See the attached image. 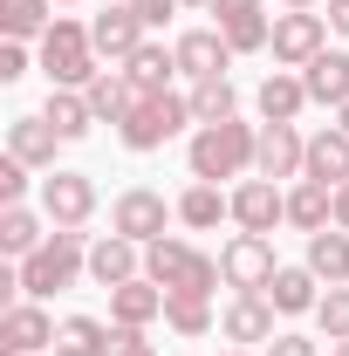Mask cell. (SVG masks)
I'll list each match as a JSON object with an SVG mask.
<instances>
[{
	"instance_id": "1",
	"label": "cell",
	"mask_w": 349,
	"mask_h": 356,
	"mask_svg": "<svg viewBox=\"0 0 349 356\" xmlns=\"http://www.w3.org/2000/svg\"><path fill=\"white\" fill-rule=\"evenodd\" d=\"M254 158H261V124H240V117H226V124H199L192 144H185V165L192 178H254Z\"/></svg>"
},
{
	"instance_id": "2",
	"label": "cell",
	"mask_w": 349,
	"mask_h": 356,
	"mask_svg": "<svg viewBox=\"0 0 349 356\" xmlns=\"http://www.w3.org/2000/svg\"><path fill=\"white\" fill-rule=\"evenodd\" d=\"M21 274V295L28 302H48L62 288H76V274H89V247H83V226H55L28 261L14 267Z\"/></svg>"
},
{
	"instance_id": "3",
	"label": "cell",
	"mask_w": 349,
	"mask_h": 356,
	"mask_svg": "<svg viewBox=\"0 0 349 356\" xmlns=\"http://www.w3.org/2000/svg\"><path fill=\"white\" fill-rule=\"evenodd\" d=\"M42 76H48V89H89V83H96V42H89V21L55 14V28L42 35Z\"/></svg>"
},
{
	"instance_id": "4",
	"label": "cell",
	"mask_w": 349,
	"mask_h": 356,
	"mask_svg": "<svg viewBox=\"0 0 349 356\" xmlns=\"http://www.w3.org/2000/svg\"><path fill=\"white\" fill-rule=\"evenodd\" d=\"M185 124H199L192 117V96H137L131 110H124V124H117V137H124V151H165Z\"/></svg>"
},
{
	"instance_id": "5",
	"label": "cell",
	"mask_w": 349,
	"mask_h": 356,
	"mask_svg": "<svg viewBox=\"0 0 349 356\" xmlns=\"http://www.w3.org/2000/svg\"><path fill=\"white\" fill-rule=\"evenodd\" d=\"M219 274H226L233 295H267V281L281 274V261H274V233H233V240L219 247Z\"/></svg>"
},
{
	"instance_id": "6",
	"label": "cell",
	"mask_w": 349,
	"mask_h": 356,
	"mask_svg": "<svg viewBox=\"0 0 349 356\" xmlns=\"http://www.w3.org/2000/svg\"><path fill=\"white\" fill-rule=\"evenodd\" d=\"M322 48H329V21H322L315 7H288V14H274V35H267L274 69H308Z\"/></svg>"
},
{
	"instance_id": "7",
	"label": "cell",
	"mask_w": 349,
	"mask_h": 356,
	"mask_svg": "<svg viewBox=\"0 0 349 356\" xmlns=\"http://www.w3.org/2000/svg\"><path fill=\"white\" fill-rule=\"evenodd\" d=\"M172 220H178V206H165V192H151V185H131V192L110 199V233H124V240H137V247L165 240Z\"/></svg>"
},
{
	"instance_id": "8",
	"label": "cell",
	"mask_w": 349,
	"mask_h": 356,
	"mask_svg": "<svg viewBox=\"0 0 349 356\" xmlns=\"http://www.w3.org/2000/svg\"><path fill=\"white\" fill-rule=\"evenodd\" d=\"M42 213H48V226H89V213H96V178L55 165L42 178Z\"/></svg>"
},
{
	"instance_id": "9",
	"label": "cell",
	"mask_w": 349,
	"mask_h": 356,
	"mask_svg": "<svg viewBox=\"0 0 349 356\" xmlns=\"http://www.w3.org/2000/svg\"><path fill=\"white\" fill-rule=\"evenodd\" d=\"M206 14H213V28L226 35V48H233V55H261L267 35H274V21H267V0H213Z\"/></svg>"
},
{
	"instance_id": "10",
	"label": "cell",
	"mask_w": 349,
	"mask_h": 356,
	"mask_svg": "<svg viewBox=\"0 0 349 356\" xmlns=\"http://www.w3.org/2000/svg\"><path fill=\"white\" fill-rule=\"evenodd\" d=\"M288 220V192H281V185H274V178H240V185H233V226H240V233H274V226Z\"/></svg>"
},
{
	"instance_id": "11",
	"label": "cell",
	"mask_w": 349,
	"mask_h": 356,
	"mask_svg": "<svg viewBox=\"0 0 349 356\" xmlns=\"http://www.w3.org/2000/svg\"><path fill=\"white\" fill-rule=\"evenodd\" d=\"M274 302H267V295H233V302H226V309H219V336H226V343H233V350H254V343H274V336H281V329H274Z\"/></svg>"
},
{
	"instance_id": "12",
	"label": "cell",
	"mask_w": 349,
	"mask_h": 356,
	"mask_svg": "<svg viewBox=\"0 0 349 356\" xmlns=\"http://www.w3.org/2000/svg\"><path fill=\"white\" fill-rule=\"evenodd\" d=\"M55 343V322H48V309L42 302H7V315H0V356H35V350H48Z\"/></svg>"
},
{
	"instance_id": "13",
	"label": "cell",
	"mask_w": 349,
	"mask_h": 356,
	"mask_svg": "<svg viewBox=\"0 0 349 356\" xmlns=\"http://www.w3.org/2000/svg\"><path fill=\"white\" fill-rule=\"evenodd\" d=\"M89 42H96V55H110V62H131L137 48L151 42V28H144V14L124 0V7H110V14L89 21Z\"/></svg>"
},
{
	"instance_id": "14",
	"label": "cell",
	"mask_w": 349,
	"mask_h": 356,
	"mask_svg": "<svg viewBox=\"0 0 349 356\" xmlns=\"http://www.w3.org/2000/svg\"><path fill=\"white\" fill-rule=\"evenodd\" d=\"M178 55V76H192V83H206V76H226L233 69V48H226V35L219 28H185L172 42Z\"/></svg>"
},
{
	"instance_id": "15",
	"label": "cell",
	"mask_w": 349,
	"mask_h": 356,
	"mask_svg": "<svg viewBox=\"0 0 349 356\" xmlns=\"http://www.w3.org/2000/svg\"><path fill=\"white\" fill-rule=\"evenodd\" d=\"M144 274V247L124 240V233H103V240H89V281L96 288H124Z\"/></svg>"
},
{
	"instance_id": "16",
	"label": "cell",
	"mask_w": 349,
	"mask_h": 356,
	"mask_svg": "<svg viewBox=\"0 0 349 356\" xmlns=\"http://www.w3.org/2000/svg\"><path fill=\"white\" fill-rule=\"evenodd\" d=\"M302 158H308V137L295 124H261V158H254V172L261 178H302Z\"/></svg>"
},
{
	"instance_id": "17",
	"label": "cell",
	"mask_w": 349,
	"mask_h": 356,
	"mask_svg": "<svg viewBox=\"0 0 349 356\" xmlns=\"http://www.w3.org/2000/svg\"><path fill=\"white\" fill-rule=\"evenodd\" d=\"M7 151H14L21 165H35V172H55L62 131H55L48 117H14V124H7Z\"/></svg>"
},
{
	"instance_id": "18",
	"label": "cell",
	"mask_w": 349,
	"mask_h": 356,
	"mask_svg": "<svg viewBox=\"0 0 349 356\" xmlns=\"http://www.w3.org/2000/svg\"><path fill=\"white\" fill-rule=\"evenodd\" d=\"M302 83H308V103L343 110V103H349V48H322V55L302 69Z\"/></svg>"
},
{
	"instance_id": "19",
	"label": "cell",
	"mask_w": 349,
	"mask_h": 356,
	"mask_svg": "<svg viewBox=\"0 0 349 356\" xmlns=\"http://www.w3.org/2000/svg\"><path fill=\"white\" fill-rule=\"evenodd\" d=\"M254 110H261V124H295L308 110V83L295 76V69H274L261 89H254Z\"/></svg>"
},
{
	"instance_id": "20",
	"label": "cell",
	"mask_w": 349,
	"mask_h": 356,
	"mask_svg": "<svg viewBox=\"0 0 349 356\" xmlns=\"http://www.w3.org/2000/svg\"><path fill=\"white\" fill-rule=\"evenodd\" d=\"M302 178L315 185H349V131H315L308 137V158H302Z\"/></svg>"
},
{
	"instance_id": "21",
	"label": "cell",
	"mask_w": 349,
	"mask_h": 356,
	"mask_svg": "<svg viewBox=\"0 0 349 356\" xmlns=\"http://www.w3.org/2000/svg\"><path fill=\"white\" fill-rule=\"evenodd\" d=\"M172 206H178V226H192V233H213L219 220H233V192H219V185H206V178H192Z\"/></svg>"
},
{
	"instance_id": "22",
	"label": "cell",
	"mask_w": 349,
	"mask_h": 356,
	"mask_svg": "<svg viewBox=\"0 0 349 356\" xmlns=\"http://www.w3.org/2000/svg\"><path fill=\"white\" fill-rule=\"evenodd\" d=\"M165 315V288L158 281H124V288H110V322H124V329H151Z\"/></svg>"
},
{
	"instance_id": "23",
	"label": "cell",
	"mask_w": 349,
	"mask_h": 356,
	"mask_svg": "<svg viewBox=\"0 0 349 356\" xmlns=\"http://www.w3.org/2000/svg\"><path fill=\"white\" fill-rule=\"evenodd\" d=\"M288 226H295V233H322V226H336V185L295 178V192H288Z\"/></svg>"
},
{
	"instance_id": "24",
	"label": "cell",
	"mask_w": 349,
	"mask_h": 356,
	"mask_svg": "<svg viewBox=\"0 0 349 356\" xmlns=\"http://www.w3.org/2000/svg\"><path fill=\"white\" fill-rule=\"evenodd\" d=\"M315 288H322V281H315V267L302 261V267H281V274L267 281V302H274L281 315H315V302H322Z\"/></svg>"
},
{
	"instance_id": "25",
	"label": "cell",
	"mask_w": 349,
	"mask_h": 356,
	"mask_svg": "<svg viewBox=\"0 0 349 356\" xmlns=\"http://www.w3.org/2000/svg\"><path fill=\"white\" fill-rule=\"evenodd\" d=\"M308 267H315V281L349 288V233H343V226H322V233H308Z\"/></svg>"
},
{
	"instance_id": "26",
	"label": "cell",
	"mask_w": 349,
	"mask_h": 356,
	"mask_svg": "<svg viewBox=\"0 0 349 356\" xmlns=\"http://www.w3.org/2000/svg\"><path fill=\"white\" fill-rule=\"evenodd\" d=\"M124 76H131V89H137V96H165V83L178 76V55H172L165 42H144L131 62H124Z\"/></svg>"
},
{
	"instance_id": "27",
	"label": "cell",
	"mask_w": 349,
	"mask_h": 356,
	"mask_svg": "<svg viewBox=\"0 0 349 356\" xmlns=\"http://www.w3.org/2000/svg\"><path fill=\"white\" fill-rule=\"evenodd\" d=\"M55 28V0H0V35L7 42H42Z\"/></svg>"
},
{
	"instance_id": "28",
	"label": "cell",
	"mask_w": 349,
	"mask_h": 356,
	"mask_svg": "<svg viewBox=\"0 0 349 356\" xmlns=\"http://www.w3.org/2000/svg\"><path fill=\"white\" fill-rule=\"evenodd\" d=\"M48 213H35V206H0V254H14V261H28L35 247H42L48 233H42Z\"/></svg>"
},
{
	"instance_id": "29",
	"label": "cell",
	"mask_w": 349,
	"mask_h": 356,
	"mask_svg": "<svg viewBox=\"0 0 349 356\" xmlns=\"http://www.w3.org/2000/svg\"><path fill=\"white\" fill-rule=\"evenodd\" d=\"M83 96H89V110H96V124H124V110L137 103V89H131L124 69H96V83Z\"/></svg>"
},
{
	"instance_id": "30",
	"label": "cell",
	"mask_w": 349,
	"mask_h": 356,
	"mask_svg": "<svg viewBox=\"0 0 349 356\" xmlns=\"http://www.w3.org/2000/svg\"><path fill=\"white\" fill-rule=\"evenodd\" d=\"M42 117L55 124V131H62V144H76V137H89V124H96V110H89V96H83V89H48Z\"/></svg>"
},
{
	"instance_id": "31",
	"label": "cell",
	"mask_w": 349,
	"mask_h": 356,
	"mask_svg": "<svg viewBox=\"0 0 349 356\" xmlns=\"http://www.w3.org/2000/svg\"><path fill=\"white\" fill-rule=\"evenodd\" d=\"M103 350H110V322H96V315L55 322V356H103Z\"/></svg>"
},
{
	"instance_id": "32",
	"label": "cell",
	"mask_w": 349,
	"mask_h": 356,
	"mask_svg": "<svg viewBox=\"0 0 349 356\" xmlns=\"http://www.w3.org/2000/svg\"><path fill=\"white\" fill-rule=\"evenodd\" d=\"M165 329L185 336V343H199V336H213V329H219V315H213L206 295H165Z\"/></svg>"
},
{
	"instance_id": "33",
	"label": "cell",
	"mask_w": 349,
	"mask_h": 356,
	"mask_svg": "<svg viewBox=\"0 0 349 356\" xmlns=\"http://www.w3.org/2000/svg\"><path fill=\"white\" fill-rule=\"evenodd\" d=\"M240 110V89L226 83V76H206V83H192V117L199 124H226Z\"/></svg>"
},
{
	"instance_id": "34",
	"label": "cell",
	"mask_w": 349,
	"mask_h": 356,
	"mask_svg": "<svg viewBox=\"0 0 349 356\" xmlns=\"http://www.w3.org/2000/svg\"><path fill=\"white\" fill-rule=\"evenodd\" d=\"M192 261V247L178 240V233H165V240H151L144 247V281H158V288H172L178 281V267Z\"/></svg>"
},
{
	"instance_id": "35",
	"label": "cell",
	"mask_w": 349,
	"mask_h": 356,
	"mask_svg": "<svg viewBox=\"0 0 349 356\" xmlns=\"http://www.w3.org/2000/svg\"><path fill=\"white\" fill-rule=\"evenodd\" d=\"M219 281H226V274H219V254H199V247H192V261L178 267V281L165 288V295H206V302H213Z\"/></svg>"
},
{
	"instance_id": "36",
	"label": "cell",
	"mask_w": 349,
	"mask_h": 356,
	"mask_svg": "<svg viewBox=\"0 0 349 356\" xmlns=\"http://www.w3.org/2000/svg\"><path fill=\"white\" fill-rule=\"evenodd\" d=\"M315 322H322L329 343H349V288H329V295L315 302Z\"/></svg>"
},
{
	"instance_id": "37",
	"label": "cell",
	"mask_w": 349,
	"mask_h": 356,
	"mask_svg": "<svg viewBox=\"0 0 349 356\" xmlns=\"http://www.w3.org/2000/svg\"><path fill=\"white\" fill-rule=\"evenodd\" d=\"M28 172H35V165H21L14 151L0 158V206H21V199H28Z\"/></svg>"
},
{
	"instance_id": "38",
	"label": "cell",
	"mask_w": 349,
	"mask_h": 356,
	"mask_svg": "<svg viewBox=\"0 0 349 356\" xmlns=\"http://www.w3.org/2000/svg\"><path fill=\"white\" fill-rule=\"evenodd\" d=\"M261 356H322V343H308L302 329H281V336H274Z\"/></svg>"
},
{
	"instance_id": "39",
	"label": "cell",
	"mask_w": 349,
	"mask_h": 356,
	"mask_svg": "<svg viewBox=\"0 0 349 356\" xmlns=\"http://www.w3.org/2000/svg\"><path fill=\"white\" fill-rule=\"evenodd\" d=\"M28 76V42H0V83H21Z\"/></svg>"
},
{
	"instance_id": "40",
	"label": "cell",
	"mask_w": 349,
	"mask_h": 356,
	"mask_svg": "<svg viewBox=\"0 0 349 356\" xmlns=\"http://www.w3.org/2000/svg\"><path fill=\"white\" fill-rule=\"evenodd\" d=\"M137 14H144V28H165L178 14V0H137Z\"/></svg>"
},
{
	"instance_id": "41",
	"label": "cell",
	"mask_w": 349,
	"mask_h": 356,
	"mask_svg": "<svg viewBox=\"0 0 349 356\" xmlns=\"http://www.w3.org/2000/svg\"><path fill=\"white\" fill-rule=\"evenodd\" d=\"M322 21H329V35H343V42H349V0H329Z\"/></svg>"
},
{
	"instance_id": "42",
	"label": "cell",
	"mask_w": 349,
	"mask_h": 356,
	"mask_svg": "<svg viewBox=\"0 0 349 356\" xmlns=\"http://www.w3.org/2000/svg\"><path fill=\"white\" fill-rule=\"evenodd\" d=\"M336 226L349 233V185H336Z\"/></svg>"
},
{
	"instance_id": "43",
	"label": "cell",
	"mask_w": 349,
	"mask_h": 356,
	"mask_svg": "<svg viewBox=\"0 0 349 356\" xmlns=\"http://www.w3.org/2000/svg\"><path fill=\"white\" fill-rule=\"evenodd\" d=\"M336 131H349V103H343V110H336Z\"/></svg>"
},
{
	"instance_id": "44",
	"label": "cell",
	"mask_w": 349,
	"mask_h": 356,
	"mask_svg": "<svg viewBox=\"0 0 349 356\" xmlns=\"http://www.w3.org/2000/svg\"><path fill=\"white\" fill-rule=\"evenodd\" d=\"M281 7H322V0H281Z\"/></svg>"
},
{
	"instance_id": "45",
	"label": "cell",
	"mask_w": 349,
	"mask_h": 356,
	"mask_svg": "<svg viewBox=\"0 0 349 356\" xmlns=\"http://www.w3.org/2000/svg\"><path fill=\"white\" fill-rule=\"evenodd\" d=\"M131 356H158V350H151V343H137V350H131Z\"/></svg>"
},
{
	"instance_id": "46",
	"label": "cell",
	"mask_w": 349,
	"mask_h": 356,
	"mask_svg": "<svg viewBox=\"0 0 349 356\" xmlns=\"http://www.w3.org/2000/svg\"><path fill=\"white\" fill-rule=\"evenodd\" d=\"M329 356H349V343H329Z\"/></svg>"
},
{
	"instance_id": "47",
	"label": "cell",
	"mask_w": 349,
	"mask_h": 356,
	"mask_svg": "<svg viewBox=\"0 0 349 356\" xmlns=\"http://www.w3.org/2000/svg\"><path fill=\"white\" fill-rule=\"evenodd\" d=\"M178 7H213V0H178Z\"/></svg>"
},
{
	"instance_id": "48",
	"label": "cell",
	"mask_w": 349,
	"mask_h": 356,
	"mask_svg": "<svg viewBox=\"0 0 349 356\" xmlns=\"http://www.w3.org/2000/svg\"><path fill=\"white\" fill-rule=\"evenodd\" d=\"M219 356H254V350H219Z\"/></svg>"
},
{
	"instance_id": "49",
	"label": "cell",
	"mask_w": 349,
	"mask_h": 356,
	"mask_svg": "<svg viewBox=\"0 0 349 356\" xmlns=\"http://www.w3.org/2000/svg\"><path fill=\"white\" fill-rule=\"evenodd\" d=\"M55 7H76V0H55Z\"/></svg>"
},
{
	"instance_id": "50",
	"label": "cell",
	"mask_w": 349,
	"mask_h": 356,
	"mask_svg": "<svg viewBox=\"0 0 349 356\" xmlns=\"http://www.w3.org/2000/svg\"><path fill=\"white\" fill-rule=\"evenodd\" d=\"M131 7H137V0H131Z\"/></svg>"
}]
</instances>
